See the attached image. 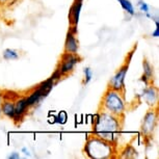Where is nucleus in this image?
I'll return each mask as SVG.
<instances>
[{
  "label": "nucleus",
  "mask_w": 159,
  "mask_h": 159,
  "mask_svg": "<svg viewBox=\"0 0 159 159\" xmlns=\"http://www.w3.org/2000/svg\"><path fill=\"white\" fill-rule=\"evenodd\" d=\"M122 124L120 122V116H113L106 111H100L94 121V133L96 136L109 142L111 143H116L120 133H121Z\"/></svg>",
  "instance_id": "nucleus-1"
},
{
  "label": "nucleus",
  "mask_w": 159,
  "mask_h": 159,
  "mask_svg": "<svg viewBox=\"0 0 159 159\" xmlns=\"http://www.w3.org/2000/svg\"><path fill=\"white\" fill-rule=\"evenodd\" d=\"M84 153L93 159H109L116 154L115 145L98 136H89L84 146Z\"/></svg>",
  "instance_id": "nucleus-2"
},
{
  "label": "nucleus",
  "mask_w": 159,
  "mask_h": 159,
  "mask_svg": "<svg viewBox=\"0 0 159 159\" xmlns=\"http://www.w3.org/2000/svg\"><path fill=\"white\" fill-rule=\"evenodd\" d=\"M100 109L102 111H106L113 116L122 118L125 111V100L123 92L108 89L104 94L101 100Z\"/></svg>",
  "instance_id": "nucleus-3"
},
{
  "label": "nucleus",
  "mask_w": 159,
  "mask_h": 159,
  "mask_svg": "<svg viewBox=\"0 0 159 159\" xmlns=\"http://www.w3.org/2000/svg\"><path fill=\"white\" fill-rule=\"evenodd\" d=\"M136 49V46H134V48L132 49L129 54L126 56L125 62L123 64L121 68H119V70L116 72V74L113 75V77L110 79V81L108 83V89H116V91H120L124 93V81L126 78V74L129 69V64H130L131 57L133 55V51Z\"/></svg>",
  "instance_id": "nucleus-4"
},
{
  "label": "nucleus",
  "mask_w": 159,
  "mask_h": 159,
  "mask_svg": "<svg viewBox=\"0 0 159 159\" xmlns=\"http://www.w3.org/2000/svg\"><path fill=\"white\" fill-rule=\"evenodd\" d=\"M56 82L57 81H55L54 78L50 77L49 79L46 80V81H44V82H42L41 84H39L38 88H35L34 91L29 94V96L26 97V101H27L28 106L29 107L34 106V105L37 104L38 102H40L42 98L46 97Z\"/></svg>",
  "instance_id": "nucleus-5"
},
{
  "label": "nucleus",
  "mask_w": 159,
  "mask_h": 159,
  "mask_svg": "<svg viewBox=\"0 0 159 159\" xmlns=\"http://www.w3.org/2000/svg\"><path fill=\"white\" fill-rule=\"evenodd\" d=\"M80 61H81V57L77 53H75V54L74 53H64L56 71L61 74V77L67 76L73 72L75 66Z\"/></svg>",
  "instance_id": "nucleus-6"
},
{
  "label": "nucleus",
  "mask_w": 159,
  "mask_h": 159,
  "mask_svg": "<svg viewBox=\"0 0 159 159\" xmlns=\"http://www.w3.org/2000/svg\"><path fill=\"white\" fill-rule=\"evenodd\" d=\"M158 115L156 109H151L146 113L145 118H143V124H142V134L146 137L152 136L153 132L155 130L156 124H157Z\"/></svg>",
  "instance_id": "nucleus-7"
},
{
  "label": "nucleus",
  "mask_w": 159,
  "mask_h": 159,
  "mask_svg": "<svg viewBox=\"0 0 159 159\" xmlns=\"http://www.w3.org/2000/svg\"><path fill=\"white\" fill-rule=\"evenodd\" d=\"M28 108L29 106L26 101V97H19L15 101V116L13 120L16 124L22 121L24 116L28 111Z\"/></svg>",
  "instance_id": "nucleus-8"
},
{
  "label": "nucleus",
  "mask_w": 159,
  "mask_h": 159,
  "mask_svg": "<svg viewBox=\"0 0 159 159\" xmlns=\"http://www.w3.org/2000/svg\"><path fill=\"white\" fill-rule=\"evenodd\" d=\"M142 99L149 105V106L154 108L156 105H157V100H158L157 89L154 88V86H149V88H147L143 93Z\"/></svg>",
  "instance_id": "nucleus-9"
},
{
  "label": "nucleus",
  "mask_w": 159,
  "mask_h": 159,
  "mask_svg": "<svg viewBox=\"0 0 159 159\" xmlns=\"http://www.w3.org/2000/svg\"><path fill=\"white\" fill-rule=\"evenodd\" d=\"M78 48H79V44L76 39V34L69 30L65 42V53H74L75 54L78 52Z\"/></svg>",
  "instance_id": "nucleus-10"
},
{
  "label": "nucleus",
  "mask_w": 159,
  "mask_h": 159,
  "mask_svg": "<svg viewBox=\"0 0 159 159\" xmlns=\"http://www.w3.org/2000/svg\"><path fill=\"white\" fill-rule=\"evenodd\" d=\"M82 7V0H74V3L70 8L69 13V22L71 26H77L78 21H79L80 10Z\"/></svg>",
  "instance_id": "nucleus-11"
},
{
  "label": "nucleus",
  "mask_w": 159,
  "mask_h": 159,
  "mask_svg": "<svg viewBox=\"0 0 159 159\" xmlns=\"http://www.w3.org/2000/svg\"><path fill=\"white\" fill-rule=\"evenodd\" d=\"M0 108H1L2 115L13 120L15 116V101L3 100L1 105H0Z\"/></svg>",
  "instance_id": "nucleus-12"
},
{
  "label": "nucleus",
  "mask_w": 159,
  "mask_h": 159,
  "mask_svg": "<svg viewBox=\"0 0 159 159\" xmlns=\"http://www.w3.org/2000/svg\"><path fill=\"white\" fill-rule=\"evenodd\" d=\"M143 76L142 77L143 81L146 82V84H149V81H152L153 76H154V69H153L152 65L150 62L145 59L143 62Z\"/></svg>",
  "instance_id": "nucleus-13"
},
{
  "label": "nucleus",
  "mask_w": 159,
  "mask_h": 159,
  "mask_svg": "<svg viewBox=\"0 0 159 159\" xmlns=\"http://www.w3.org/2000/svg\"><path fill=\"white\" fill-rule=\"evenodd\" d=\"M121 4V7H123L126 13H128L129 15L131 16H134L135 15V11H134V7H133V4L131 3L130 0H118Z\"/></svg>",
  "instance_id": "nucleus-14"
},
{
  "label": "nucleus",
  "mask_w": 159,
  "mask_h": 159,
  "mask_svg": "<svg viewBox=\"0 0 159 159\" xmlns=\"http://www.w3.org/2000/svg\"><path fill=\"white\" fill-rule=\"evenodd\" d=\"M3 58L7 61H13V59L19 58V52L14 49H5L3 51Z\"/></svg>",
  "instance_id": "nucleus-15"
},
{
  "label": "nucleus",
  "mask_w": 159,
  "mask_h": 159,
  "mask_svg": "<svg viewBox=\"0 0 159 159\" xmlns=\"http://www.w3.org/2000/svg\"><path fill=\"white\" fill-rule=\"evenodd\" d=\"M139 10L143 11V14H146V16L148 18H153L152 15L150 14V8H149V5L146 3L143 0H139Z\"/></svg>",
  "instance_id": "nucleus-16"
},
{
  "label": "nucleus",
  "mask_w": 159,
  "mask_h": 159,
  "mask_svg": "<svg viewBox=\"0 0 159 159\" xmlns=\"http://www.w3.org/2000/svg\"><path fill=\"white\" fill-rule=\"evenodd\" d=\"M83 73H84V79H83V84L86 85L88 83L91 81L93 78V71L91 70V68H84L83 70Z\"/></svg>",
  "instance_id": "nucleus-17"
},
{
  "label": "nucleus",
  "mask_w": 159,
  "mask_h": 159,
  "mask_svg": "<svg viewBox=\"0 0 159 159\" xmlns=\"http://www.w3.org/2000/svg\"><path fill=\"white\" fill-rule=\"evenodd\" d=\"M18 158H20V155H19V153H17V152L11 153V154L8 156V159H18Z\"/></svg>",
  "instance_id": "nucleus-18"
},
{
  "label": "nucleus",
  "mask_w": 159,
  "mask_h": 159,
  "mask_svg": "<svg viewBox=\"0 0 159 159\" xmlns=\"http://www.w3.org/2000/svg\"><path fill=\"white\" fill-rule=\"evenodd\" d=\"M152 37H154V38H158L159 37V27L155 28V30L153 31V34H152Z\"/></svg>",
  "instance_id": "nucleus-19"
},
{
  "label": "nucleus",
  "mask_w": 159,
  "mask_h": 159,
  "mask_svg": "<svg viewBox=\"0 0 159 159\" xmlns=\"http://www.w3.org/2000/svg\"><path fill=\"white\" fill-rule=\"evenodd\" d=\"M22 152H23L26 156H29V155H30V153H29V151H28V150L26 149V148H22Z\"/></svg>",
  "instance_id": "nucleus-20"
},
{
  "label": "nucleus",
  "mask_w": 159,
  "mask_h": 159,
  "mask_svg": "<svg viewBox=\"0 0 159 159\" xmlns=\"http://www.w3.org/2000/svg\"><path fill=\"white\" fill-rule=\"evenodd\" d=\"M11 0H0V4H5L7 2H10Z\"/></svg>",
  "instance_id": "nucleus-21"
},
{
  "label": "nucleus",
  "mask_w": 159,
  "mask_h": 159,
  "mask_svg": "<svg viewBox=\"0 0 159 159\" xmlns=\"http://www.w3.org/2000/svg\"><path fill=\"white\" fill-rule=\"evenodd\" d=\"M2 101H3V98H2V92L0 91V105H1Z\"/></svg>",
  "instance_id": "nucleus-22"
},
{
  "label": "nucleus",
  "mask_w": 159,
  "mask_h": 159,
  "mask_svg": "<svg viewBox=\"0 0 159 159\" xmlns=\"http://www.w3.org/2000/svg\"><path fill=\"white\" fill-rule=\"evenodd\" d=\"M1 116H2V112H1V108H0V118H1Z\"/></svg>",
  "instance_id": "nucleus-23"
}]
</instances>
